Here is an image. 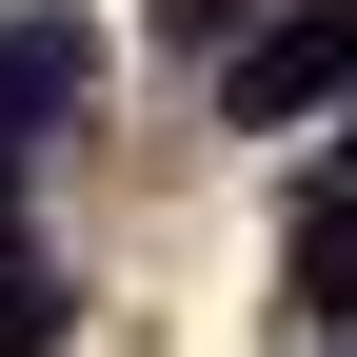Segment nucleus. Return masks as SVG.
Returning a JSON list of instances; mask_svg holds the SVG:
<instances>
[{
  "mask_svg": "<svg viewBox=\"0 0 357 357\" xmlns=\"http://www.w3.org/2000/svg\"><path fill=\"white\" fill-rule=\"evenodd\" d=\"M318 100H357V0H258L238 60H218V119L278 139V119H318Z\"/></svg>",
  "mask_w": 357,
  "mask_h": 357,
  "instance_id": "obj_1",
  "label": "nucleus"
},
{
  "mask_svg": "<svg viewBox=\"0 0 357 357\" xmlns=\"http://www.w3.org/2000/svg\"><path fill=\"white\" fill-rule=\"evenodd\" d=\"M79 100H100V20H0V139H40Z\"/></svg>",
  "mask_w": 357,
  "mask_h": 357,
  "instance_id": "obj_2",
  "label": "nucleus"
},
{
  "mask_svg": "<svg viewBox=\"0 0 357 357\" xmlns=\"http://www.w3.org/2000/svg\"><path fill=\"white\" fill-rule=\"evenodd\" d=\"M298 298H318V318H357V178H318V199H298Z\"/></svg>",
  "mask_w": 357,
  "mask_h": 357,
  "instance_id": "obj_3",
  "label": "nucleus"
},
{
  "mask_svg": "<svg viewBox=\"0 0 357 357\" xmlns=\"http://www.w3.org/2000/svg\"><path fill=\"white\" fill-rule=\"evenodd\" d=\"M40 337H60V258L20 238V258H0V357H40Z\"/></svg>",
  "mask_w": 357,
  "mask_h": 357,
  "instance_id": "obj_4",
  "label": "nucleus"
},
{
  "mask_svg": "<svg viewBox=\"0 0 357 357\" xmlns=\"http://www.w3.org/2000/svg\"><path fill=\"white\" fill-rule=\"evenodd\" d=\"M159 20L199 40V60H238V20H258V0H159Z\"/></svg>",
  "mask_w": 357,
  "mask_h": 357,
  "instance_id": "obj_5",
  "label": "nucleus"
},
{
  "mask_svg": "<svg viewBox=\"0 0 357 357\" xmlns=\"http://www.w3.org/2000/svg\"><path fill=\"white\" fill-rule=\"evenodd\" d=\"M0 258H20V139H0Z\"/></svg>",
  "mask_w": 357,
  "mask_h": 357,
  "instance_id": "obj_6",
  "label": "nucleus"
}]
</instances>
